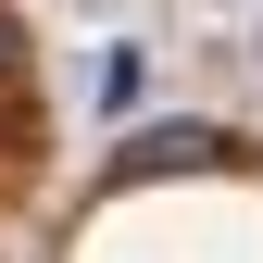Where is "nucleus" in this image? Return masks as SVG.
Returning a JSON list of instances; mask_svg holds the SVG:
<instances>
[{
    "label": "nucleus",
    "instance_id": "nucleus-1",
    "mask_svg": "<svg viewBox=\"0 0 263 263\" xmlns=\"http://www.w3.org/2000/svg\"><path fill=\"white\" fill-rule=\"evenodd\" d=\"M226 138L213 125H138V138H125V176H188V163H213Z\"/></svg>",
    "mask_w": 263,
    "mask_h": 263
},
{
    "label": "nucleus",
    "instance_id": "nucleus-2",
    "mask_svg": "<svg viewBox=\"0 0 263 263\" xmlns=\"http://www.w3.org/2000/svg\"><path fill=\"white\" fill-rule=\"evenodd\" d=\"M13 63H25V38H13V13H0V76H13Z\"/></svg>",
    "mask_w": 263,
    "mask_h": 263
}]
</instances>
